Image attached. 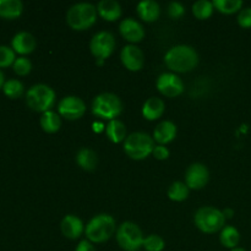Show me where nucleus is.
Instances as JSON below:
<instances>
[{"label": "nucleus", "mask_w": 251, "mask_h": 251, "mask_svg": "<svg viewBox=\"0 0 251 251\" xmlns=\"http://www.w3.org/2000/svg\"><path fill=\"white\" fill-rule=\"evenodd\" d=\"M60 229L64 237L68 239H78L85 233V226L82 221L75 215H68L63 218L60 223Z\"/></svg>", "instance_id": "obj_15"}, {"label": "nucleus", "mask_w": 251, "mask_h": 251, "mask_svg": "<svg viewBox=\"0 0 251 251\" xmlns=\"http://www.w3.org/2000/svg\"><path fill=\"white\" fill-rule=\"evenodd\" d=\"M4 93L10 98H19L24 93V85L19 80H9L2 86Z\"/></svg>", "instance_id": "obj_30"}, {"label": "nucleus", "mask_w": 251, "mask_h": 251, "mask_svg": "<svg viewBox=\"0 0 251 251\" xmlns=\"http://www.w3.org/2000/svg\"><path fill=\"white\" fill-rule=\"evenodd\" d=\"M117 230L115 220L110 215L100 213L95 216L85 228V234L87 240L95 244H100L112 238Z\"/></svg>", "instance_id": "obj_2"}, {"label": "nucleus", "mask_w": 251, "mask_h": 251, "mask_svg": "<svg viewBox=\"0 0 251 251\" xmlns=\"http://www.w3.org/2000/svg\"><path fill=\"white\" fill-rule=\"evenodd\" d=\"M39 123H41V126L44 131L48 132V134H55L61 126V118L59 113L48 110V112L42 114Z\"/></svg>", "instance_id": "obj_23"}, {"label": "nucleus", "mask_w": 251, "mask_h": 251, "mask_svg": "<svg viewBox=\"0 0 251 251\" xmlns=\"http://www.w3.org/2000/svg\"><path fill=\"white\" fill-rule=\"evenodd\" d=\"M31 69H32V64L27 58L21 56V58H17L16 60H15L14 71L17 74V75L20 76L27 75V74H29Z\"/></svg>", "instance_id": "obj_32"}, {"label": "nucleus", "mask_w": 251, "mask_h": 251, "mask_svg": "<svg viewBox=\"0 0 251 251\" xmlns=\"http://www.w3.org/2000/svg\"><path fill=\"white\" fill-rule=\"evenodd\" d=\"M164 110H166V104L161 98L151 97L144 103L142 105V115L145 119L150 120H157L163 115Z\"/></svg>", "instance_id": "obj_20"}, {"label": "nucleus", "mask_w": 251, "mask_h": 251, "mask_svg": "<svg viewBox=\"0 0 251 251\" xmlns=\"http://www.w3.org/2000/svg\"><path fill=\"white\" fill-rule=\"evenodd\" d=\"M185 14V7H184L183 4L178 1H172L169 2L168 5V15L171 19H180V17L184 16Z\"/></svg>", "instance_id": "obj_33"}, {"label": "nucleus", "mask_w": 251, "mask_h": 251, "mask_svg": "<svg viewBox=\"0 0 251 251\" xmlns=\"http://www.w3.org/2000/svg\"><path fill=\"white\" fill-rule=\"evenodd\" d=\"M58 113L60 117L68 120H77L86 113V104L80 97L68 96L59 102Z\"/></svg>", "instance_id": "obj_11"}, {"label": "nucleus", "mask_w": 251, "mask_h": 251, "mask_svg": "<svg viewBox=\"0 0 251 251\" xmlns=\"http://www.w3.org/2000/svg\"><path fill=\"white\" fill-rule=\"evenodd\" d=\"M164 63L174 73H189L199 64V55L193 47L180 44L167 51Z\"/></svg>", "instance_id": "obj_1"}, {"label": "nucleus", "mask_w": 251, "mask_h": 251, "mask_svg": "<svg viewBox=\"0 0 251 251\" xmlns=\"http://www.w3.org/2000/svg\"><path fill=\"white\" fill-rule=\"evenodd\" d=\"M156 87L159 93L169 98L178 97L184 92L183 80L174 73H164L159 75L157 78Z\"/></svg>", "instance_id": "obj_10"}, {"label": "nucleus", "mask_w": 251, "mask_h": 251, "mask_svg": "<svg viewBox=\"0 0 251 251\" xmlns=\"http://www.w3.org/2000/svg\"><path fill=\"white\" fill-rule=\"evenodd\" d=\"M55 92L53 88L49 86L44 85V83H38L34 85L27 91L26 100L27 104L31 109L36 110V112H41L42 114L51 108L55 104Z\"/></svg>", "instance_id": "obj_7"}, {"label": "nucleus", "mask_w": 251, "mask_h": 251, "mask_svg": "<svg viewBox=\"0 0 251 251\" xmlns=\"http://www.w3.org/2000/svg\"><path fill=\"white\" fill-rule=\"evenodd\" d=\"M176 125L173 122L169 120H164V122L159 123L156 126L153 131V140L158 142L159 145L164 146V145L169 144L173 141L176 137Z\"/></svg>", "instance_id": "obj_16"}, {"label": "nucleus", "mask_w": 251, "mask_h": 251, "mask_svg": "<svg viewBox=\"0 0 251 251\" xmlns=\"http://www.w3.org/2000/svg\"><path fill=\"white\" fill-rule=\"evenodd\" d=\"M24 5L20 0H0V17L16 19L22 14Z\"/></svg>", "instance_id": "obj_24"}, {"label": "nucleus", "mask_w": 251, "mask_h": 251, "mask_svg": "<svg viewBox=\"0 0 251 251\" xmlns=\"http://www.w3.org/2000/svg\"><path fill=\"white\" fill-rule=\"evenodd\" d=\"M238 24L243 28H250L251 27V7H244L239 11L238 15Z\"/></svg>", "instance_id": "obj_34"}, {"label": "nucleus", "mask_w": 251, "mask_h": 251, "mask_svg": "<svg viewBox=\"0 0 251 251\" xmlns=\"http://www.w3.org/2000/svg\"><path fill=\"white\" fill-rule=\"evenodd\" d=\"M230 251H247V250H245L244 248H239V247H238V248H234V249H232Z\"/></svg>", "instance_id": "obj_39"}, {"label": "nucleus", "mask_w": 251, "mask_h": 251, "mask_svg": "<svg viewBox=\"0 0 251 251\" xmlns=\"http://www.w3.org/2000/svg\"><path fill=\"white\" fill-rule=\"evenodd\" d=\"M222 212H223V215H225L226 220H227V218H230L233 215H234V212H233V211L230 210V208H226V210L222 211Z\"/></svg>", "instance_id": "obj_37"}, {"label": "nucleus", "mask_w": 251, "mask_h": 251, "mask_svg": "<svg viewBox=\"0 0 251 251\" xmlns=\"http://www.w3.org/2000/svg\"><path fill=\"white\" fill-rule=\"evenodd\" d=\"M144 234L134 222H124L117 229V242L125 251H137L144 244Z\"/></svg>", "instance_id": "obj_8"}, {"label": "nucleus", "mask_w": 251, "mask_h": 251, "mask_svg": "<svg viewBox=\"0 0 251 251\" xmlns=\"http://www.w3.org/2000/svg\"><path fill=\"white\" fill-rule=\"evenodd\" d=\"M90 49L92 55L97 60H103L109 58L115 49V38L110 32L100 31L92 37L90 43Z\"/></svg>", "instance_id": "obj_9"}, {"label": "nucleus", "mask_w": 251, "mask_h": 251, "mask_svg": "<svg viewBox=\"0 0 251 251\" xmlns=\"http://www.w3.org/2000/svg\"><path fill=\"white\" fill-rule=\"evenodd\" d=\"M137 15L145 22H154L158 20L161 14V7L158 2L153 0H142L137 4Z\"/></svg>", "instance_id": "obj_19"}, {"label": "nucleus", "mask_w": 251, "mask_h": 251, "mask_svg": "<svg viewBox=\"0 0 251 251\" xmlns=\"http://www.w3.org/2000/svg\"><path fill=\"white\" fill-rule=\"evenodd\" d=\"M123 103L114 93H100L92 102V114L104 120H114L122 114Z\"/></svg>", "instance_id": "obj_4"}, {"label": "nucleus", "mask_w": 251, "mask_h": 251, "mask_svg": "<svg viewBox=\"0 0 251 251\" xmlns=\"http://www.w3.org/2000/svg\"><path fill=\"white\" fill-rule=\"evenodd\" d=\"M119 32L123 38L126 39L130 43H139L145 38V29L142 25L135 19H125L120 22Z\"/></svg>", "instance_id": "obj_14"}, {"label": "nucleus", "mask_w": 251, "mask_h": 251, "mask_svg": "<svg viewBox=\"0 0 251 251\" xmlns=\"http://www.w3.org/2000/svg\"><path fill=\"white\" fill-rule=\"evenodd\" d=\"M220 242L227 249L232 250L234 248H238V244L240 242L239 230L235 227H233V226H227V227H225L221 230Z\"/></svg>", "instance_id": "obj_25"}, {"label": "nucleus", "mask_w": 251, "mask_h": 251, "mask_svg": "<svg viewBox=\"0 0 251 251\" xmlns=\"http://www.w3.org/2000/svg\"><path fill=\"white\" fill-rule=\"evenodd\" d=\"M210 179V172L207 167L202 163H194L186 169L185 184L189 189L200 190L205 188Z\"/></svg>", "instance_id": "obj_12"}, {"label": "nucleus", "mask_w": 251, "mask_h": 251, "mask_svg": "<svg viewBox=\"0 0 251 251\" xmlns=\"http://www.w3.org/2000/svg\"><path fill=\"white\" fill-rule=\"evenodd\" d=\"M11 46L14 51L19 54H29L36 49V38L28 32H19L12 38Z\"/></svg>", "instance_id": "obj_17"}, {"label": "nucleus", "mask_w": 251, "mask_h": 251, "mask_svg": "<svg viewBox=\"0 0 251 251\" xmlns=\"http://www.w3.org/2000/svg\"><path fill=\"white\" fill-rule=\"evenodd\" d=\"M213 6L222 14L230 15L242 10L243 1L242 0H215Z\"/></svg>", "instance_id": "obj_28"}, {"label": "nucleus", "mask_w": 251, "mask_h": 251, "mask_svg": "<svg viewBox=\"0 0 251 251\" xmlns=\"http://www.w3.org/2000/svg\"><path fill=\"white\" fill-rule=\"evenodd\" d=\"M76 162H77V164L83 171L91 172L95 171L96 167H97L98 157L95 151L85 147V149H81L77 152V154H76Z\"/></svg>", "instance_id": "obj_22"}, {"label": "nucleus", "mask_w": 251, "mask_h": 251, "mask_svg": "<svg viewBox=\"0 0 251 251\" xmlns=\"http://www.w3.org/2000/svg\"><path fill=\"white\" fill-rule=\"evenodd\" d=\"M15 51L12 48L6 46H0V68H7L10 65H14Z\"/></svg>", "instance_id": "obj_31"}, {"label": "nucleus", "mask_w": 251, "mask_h": 251, "mask_svg": "<svg viewBox=\"0 0 251 251\" xmlns=\"http://www.w3.org/2000/svg\"><path fill=\"white\" fill-rule=\"evenodd\" d=\"M75 251H96V248L95 245H93V243H91L90 240L86 239L81 240V242L78 243Z\"/></svg>", "instance_id": "obj_36"}, {"label": "nucleus", "mask_w": 251, "mask_h": 251, "mask_svg": "<svg viewBox=\"0 0 251 251\" xmlns=\"http://www.w3.org/2000/svg\"><path fill=\"white\" fill-rule=\"evenodd\" d=\"M97 12L105 21H117L122 16V6L115 0H102L97 5Z\"/></svg>", "instance_id": "obj_18"}, {"label": "nucleus", "mask_w": 251, "mask_h": 251, "mask_svg": "<svg viewBox=\"0 0 251 251\" xmlns=\"http://www.w3.org/2000/svg\"><path fill=\"white\" fill-rule=\"evenodd\" d=\"M4 74L1 73V71H0V88L2 87V86H4Z\"/></svg>", "instance_id": "obj_38"}, {"label": "nucleus", "mask_w": 251, "mask_h": 251, "mask_svg": "<svg viewBox=\"0 0 251 251\" xmlns=\"http://www.w3.org/2000/svg\"><path fill=\"white\" fill-rule=\"evenodd\" d=\"M154 140L145 132H132L125 139L124 151L131 159L141 161L152 154Z\"/></svg>", "instance_id": "obj_6"}, {"label": "nucleus", "mask_w": 251, "mask_h": 251, "mask_svg": "<svg viewBox=\"0 0 251 251\" xmlns=\"http://www.w3.org/2000/svg\"><path fill=\"white\" fill-rule=\"evenodd\" d=\"M105 134L107 137L114 144H120V142L125 141L126 139V126L120 120L114 119L110 120L105 126Z\"/></svg>", "instance_id": "obj_21"}, {"label": "nucleus", "mask_w": 251, "mask_h": 251, "mask_svg": "<svg viewBox=\"0 0 251 251\" xmlns=\"http://www.w3.org/2000/svg\"><path fill=\"white\" fill-rule=\"evenodd\" d=\"M213 10V1L208 0H199L193 5V14L196 19L199 20H207L212 16Z\"/></svg>", "instance_id": "obj_27"}, {"label": "nucleus", "mask_w": 251, "mask_h": 251, "mask_svg": "<svg viewBox=\"0 0 251 251\" xmlns=\"http://www.w3.org/2000/svg\"><path fill=\"white\" fill-rule=\"evenodd\" d=\"M194 221H195L196 227L201 232L206 234H212L225 228L226 217L222 211L218 208L212 207V206H203L196 211Z\"/></svg>", "instance_id": "obj_5"}, {"label": "nucleus", "mask_w": 251, "mask_h": 251, "mask_svg": "<svg viewBox=\"0 0 251 251\" xmlns=\"http://www.w3.org/2000/svg\"><path fill=\"white\" fill-rule=\"evenodd\" d=\"M142 248L146 251H163L166 248V242L159 235L151 234L145 238Z\"/></svg>", "instance_id": "obj_29"}, {"label": "nucleus", "mask_w": 251, "mask_h": 251, "mask_svg": "<svg viewBox=\"0 0 251 251\" xmlns=\"http://www.w3.org/2000/svg\"><path fill=\"white\" fill-rule=\"evenodd\" d=\"M97 14V7L95 5L90 4V2H78V4L73 5L68 10L66 22L73 29L83 31L96 24Z\"/></svg>", "instance_id": "obj_3"}, {"label": "nucleus", "mask_w": 251, "mask_h": 251, "mask_svg": "<svg viewBox=\"0 0 251 251\" xmlns=\"http://www.w3.org/2000/svg\"><path fill=\"white\" fill-rule=\"evenodd\" d=\"M153 157L158 161H164L169 157V150L167 149L166 146H162V145H158V146H154L153 152H152Z\"/></svg>", "instance_id": "obj_35"}, {"label": "nucleus", "mask_w": 251, "mask_h": 251, "mask_svg": "<svg viewBox=\"0 0 251 251\" xmlns=\"http://www.w3.org/2000/svg\"><path fill=\"white\" fill-rule=\"evenodd\" d=\"M189 190L185 183L183 181H174L168 189V198L172 201H176V202H181V201H185L189 196Z\"/></svg>", "instance_id": "obj_26"}, {"label": "nucleus", "mask_w": 251, "mask_h": 251, "mask_svg": "<svg viewBox=\"0 0 251 251\" xmlns=\"http://www.w3.org/2000/svg\"><path fill=\"white\" fill-rule=\"evenodd\" d=\"M122 63L127 70L130 71H140L144 68L145 56L141 49L135 44H127L123 48L120 53Z\"/></svg>", "instance_id": "obj_13"}]
</instances>
